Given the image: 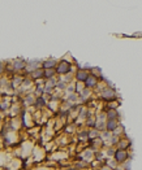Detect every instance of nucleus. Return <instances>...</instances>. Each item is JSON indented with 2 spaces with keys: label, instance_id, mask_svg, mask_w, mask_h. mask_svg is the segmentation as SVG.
I'll return each instance as SVG.
<instances>
[]
</instances>
